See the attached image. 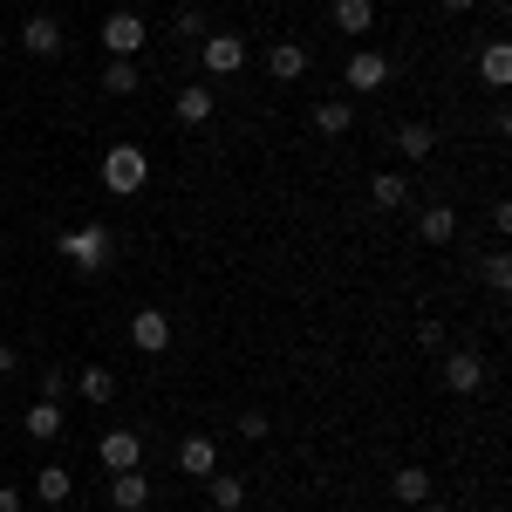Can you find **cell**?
Masks as SVG:
<instances>
[{
    "label": "cell",
    "instance_id": "6da1fadb",
    "mask_svg": "<svg viewBox=\"0 0 512 512\" xmlns=\"http://www.w3.org/2000/svg\"><path fill=\"white\" fill-rule=\"evenodd\" d=\"M144 185H151V151L144 144H110L103 151V192L130 198V192H144Z\"/></svg>",
    "mask_w": 512,
    "mask_h": 512
},
{
    "label": "cell",
    "instance_id": "7a4b0ae2",
    "mask_svg": "<svg viewBox=\"0 0 512 512\" xmlns=\"http://www.w3.org/2000/svg\"><path fill=\"white\" fill-rule=\"evenodd\" d=\"M55 246H62V260H69V267L103 274V267H110V253H117V233H110V226H76V233H62Z\"/></svg>",
    "mask_w": 512,
    "mask_h": 512
},
{
    "label": "cell",
    "instance_id": "3957f363",
    "mask_svg": "<svg viewBox=\"0 0 512 512\" xmlns=\"http://www.w3.org/2000/svg\"><path fill=\"white\" fill-rule=\"evenodd\" d=\"M144 41H151V28H144V14H130V7H117V14L103 21V48H110V62H137Z\"/></svg>",
    "mask_w": 512,
    "mask_h": 512
},
{
    "label": "cell",
    "instance_id": "277c9868",
    "mask_svg": "<svg viewBox=\"0 0 512 512\" xmlns=\"http://www.w3.org/2000/svg\"><path fill=\"white\" fill-rule=\"evenodd\" d=\"M198 62H205V76H233V69H246V35L212 28V35L198 41Z\"/></svg>",
    "mask_w": 512,
    "mask_h": 512
},
{
    "label": "cell",
    "instance_id": "5b68a950",
    "mask_svg": "<svg viewBox=\"0 0 512 512\" xmlns=\"http://www.w3.org/2000/svg\"><path fill=\"white\" fill-rule=\"evenodd\" d=\"M130 349L164 355L171 349V315H164V308H137V315H130Z\"/></svg>",
    "mask_w": 512,
    "mask_h": 512
},
{
    "label": "cell",
    "instance_id": "8992f818",
    "mask_svg": "<svg viewBox=\"0 0 512 512\" xmlns=\"http://www.w3.org/2000/svg\"><path fill=\"white\" fill-rule=\"evenodd\" d=\"M342 82H349L355 96L383 89V82H390V55H376V48H355V55H349V69H342Z\"/></svg>",
    "mask_w": 512,
    "mask_h": 512
},
{
    "label": "cell",
    "instance_id": "52a82bcc",
    "mask_svg": "<svg viewBox=\"0 0 512 512\" xmlns=\"http://www.w3.org/2000/svg\"><path fill=\"white\" fill-rule=\"evenodd\" d=\"M21 48H28L35 62H55V55H62V21H55V14H28V21H21Z\"/></svg>",
    "mask_w": 512,
    "mask_h": 512
},
{
    "label": "cell",
    "instance_id": "ba28073f",
    "mask_svg": "<svg viewBox=\"0 0 512 512\" xmlns=\"http://www.w3.org/2000/svg\"><path fill=\"white\" fill-rule=\"evenodd\" d=\"M96 458H103V472H137V465H144V437L137 431H110Z\"/></svg>",
    "mask_w": 512,
    "mask_h": 512
},
{
    "label": "cell",
    "instance_id": "9c48e42d",
    "mask_svg": "<svg viewBox=\"0 0 512 512\" xmlns=\"http://www.w3.org/2000/svg\"><path fill=\"white\" fill-rule=\"evenodd\" d=\"M444 390H458V396H478V390H485V362H478L472 349L444 355Z\"/></svg>",
    "mask_w": 512,
    "mask_h": 512
},
{
    "label": "cell",
    "instance_id": "30bf717a",
    "mask_svg": "<svg viewBox=\"0 0 512 512\" xmlns=\"http://www.w3.org/2000/svg\"><path fill=\"white\" fill-rule=\"evenodd\" d=\"M178 472H185V478H212V472H219V444H212L205 431H192L185 444H178Z\"/></svg>",
    "mask_w": 512,
    "mask_h": 512
},
{
    "label": "cell",
    "instance_id": "8fae6325",
    "mask_svg": "<svg viewBox=\"0 0 512 512\" xmlns=\"http://www.w3.org/2000/svg\"><path fill=\"white\" fill-rule=\"evenodd\" d=\"M110 506L117 512H144L151 506V478H144V465H137V472H110Z\"/></svg>",
    "mask_w": 512,
    "mask_h": 512
},
{
    "label": "cell",
    "instance_id": "7c38bea8",
    "mask_svg": "<svg viewBox=\"0 0 512 512\" xmlns=\"http://www.w3.org/2000/svg\"><path fill=\"white\" fill-rule=\"evenodd\" d=\"M69 390H76L82 403H117V369L89 362V369H76V376H69Z\"/></svg>",
    "mask_w": 512,
    "mask_h": 512
},
{
    "label": "cell",
    "instance_id": "4fadbf2b",
    "mask_svg": "<svg viewBox=\"0 0 512 512\" xmlns=\"http://www.w3.org/2000/svg\"><path fill=\"white\" fill-rule=\"evenodd\" d=\"M267 76L274 82H301L308 76V48H301V41H274V48H267Z\"/></svg>",
    "mask_w": 512,
    "mask_h": 512
},
{
    "label": "cell",
    "instance_id": "5bb4252c",
    "mask_svg": "<svg viewBox=\"0 0 512 512\" xmlns=\"http://www.w3.org/2000/svg\"><path fill=\"white\" fill-rule=\"evenodd\" d=\"M417 239H424V246H451V239H458V212H451V205H424V212H417Z\"/></svg>",
    "mask_w": 512,
    "mask_h": 512
},
{
    "label": "cell",
    "instance_id": "9a60e30c",
    "mask_svg": "<svg viewBox=\"0 0 512 512\" xmlns=\"http://www.w3.org/2000/svg\"><path fill=\"white\" fill-rule=\"evenodd\" d=\"M369 205H376V212L410 205V178H403V171H376V178H369Z\"/></svg>",
    "mask_w": 512,
    "mask_h": 512
},
{
    "label": "cell",
    "instance_id": "2e32d148",
    "mask_svg": "<svg viewBox=\"0 0 512 512\" xmlns=\"http://www.w3.org/2000/svg\"><path fill=\"white\" fill-rule=\"evenodd\" d=\"M69 492H76L69 465H41V472H35V506H62Z\"/></svg>",
    "mask_w": 512,
    "mask_h": 512
},
{
    "label": "cell",
    "instance_id": "e0dca14e",
    "mask_svg": "<svg viewBox=\"0 0 512 512\" xmlns=\"http://www.w3.org/2000/svg\"><path fill=\"white\" fill-rule=\"evenodd\" d=\"M308 117H315V130H321V137H342V130L355 123V103H342V96H321V103L308 110Z\"/></svg>",
    "mask_w": 512,
    "mask_h": 512
},
{
    "label": "cell",
    "instance_id": "ac0fdd59",
    "mask_svg": "<svg viewBox=\"0 0 512 512\" xmlns=\"http://www.w3.org/2000/svg\"><path fill=\"white\" fill-rule=\"evenodd\" d=\"M390 492H396V506H424V499H431V472H424V465H403V472L390 478Z\"/></svg>",
    "mask_w": 512,
    "mask_h": 512
},
{
    "label": "cell",
    "instance_id": "d6986e66",
    "mask_svg": "<svg viewBox=\"0 0 512 512\" xmlns=\"http://www.w3.org/2000/svg\"><path fill=\"white\" fill-rule=\"evenodd\" d=\"M212 110H219V96H212L205 82H192V89H178V123H212Z\"/></svg>",
    "mask_w": 512,
    "mask_h": 512
},
{
    "label": "cell",
    "instance_id": "ffe728a7",
    "mask_svg": "<svg viewBox=\"0 0 512 512\" xmlns=\"http://www.w3.org/2000/svg\"><path fill=\"white\" fill-rule=\"evenodd\" d=\"M205 499H212L219 512H239V506H246V478H233V472H212V478H205Z\"/></svg>",
    "mask_w": 512,
    "mask_h": 512
},
{
    "label": "cell",
    "instance_id": "44dd1931",
    "mask_svg": "<svg viewBox=\"0 0 512 512\" xmlns=\"http://www.w3.org/2000/svg\"><path fill=\"white\" fill-rule=\"evenodd\" d=\"M396 151H403L410 164H424L437 151V130H431V123H403V130H396Z\"/></svg>",
    "mask_w": 512,
    "mask_h": 512
},
{
    "label": "cell",
    "instance_id": "7402d4cb",
    "mask_svg": "<svg viewBox=\"0 0 512 512\" xmlns=\"http://www.w3.org/2000/svg\"><path fill=\"white\" fill-rule=\"evenodd\" d=\"M335 28L342 35H369L376 28V0H335Z\"/></svg>",
    "mask_w": 512,
    "mask_h": 512
},
{
    "label": "cell",
    "instance_id": "603a6c76",
    "mask_svg": "<svg viewBox=\"0 0 512 512\" xmlns=\"http://www.w3.org/2000/svg\"><path fill=\"white\" fill-rule=\"evenodd\" d=\"M28 437H35V444H55V437H62V410H55L48 396L28 403Z\"/></svg>",
    "mask_w": 512,
    "mask_h": 512
},
{
    "label": "cell",
    "instance_id": "cb8c5ba5",
    "mask_svg": "<svg viewBox=\"0 0 512 512\" xmlns=\"http://www.w3.org/2000/svg\"><path fill=\"white\" fill-rule=\"evenodd\" d=\"M137 89H144V69L137 62H110L103 69V96H137Z\"/></svg>",
    "mask_w": 512,
    "mask_h": 512
},
{
    "label": "cell",
    "instance_id": "d4e9b609",
    "mask_svg": "<svg viewBox=\"0 0 512 512\" xmlns=\"http://www.w3.org/2000/svg\"><path fill=\"white\" fill-rule=\"evenodd\" d=\"M478 76L492 82V89H506V76H512V55H506V48H499V41H492V48L478 55Z\"/></svg>",
    "mask_w": 512,
    "mask_h": 512
},
{
    "label": "cell",
    "instance_id": "484cf974",
    "mask_svg": "<svg viewBox=\"0 0 512 512\" xmlns=\"http://www.w3.org/2000/svg\"><path fill=\"white\" fill-rule=\"evenodd\" d=\"M478 274H485L492 294H506V287H512V253H506V246H499V253H485V267H478Z\"/></svg>",
    "mask_w": 512,
    "mask_h": 512
},
{
    "label": "cell",
    "instance_id": "4316f807",
    "mask_svg": "<svg viewBox=\"0 0 512 512\" xmlns=\"http://www.w3.org/2000/svg\"><path fill=\"white\" fill-rule=\"evenodd\" d=\"M171 35H178V41H205L212 28H205V14H198V7H178V14H171Z\"/></svg>",
    "mask_w": 512,
    "mask_h": 512
},
{
    "label": "cell",
    "instance_id": "83f0119b",
    "mask_svg": "<svg viewBox=\"0 0 512 512\" xmlns=\"http://www.w3.org/2000/svg\"><path fill=\"white\" fill-rule=\"evenodd\" d=\"M233 431H239V437H246V444H260V437L274 431V417H267V410H246V417H239Z\"/></svg>",
    "mask_w": 512,
    "mask_h": 512
},
{
    "label": "cell",
    "instance_id": "f1b7e54d",
    "mask_svg": "<svg viewBox=\"0 0 512 512\" xmlns=\"http://www.w3.org/2000/svg\"><path fill=\"white\" fill-rule=\"evenodd\" d=\"M41 396L62 403V396H69V369H41Z\"/></svg>",
    "mask_w": 512,
    "mask_h": 512
},
{
    "label": "cell",
    "instance_id": "f546056e",
    "mask_svg": "<svg viewBox=\"0 0 512 512\" xmlns=\"http://www.w3.org/2000/svg\"><path fill=\"white\" fill-rule=\"evenodd\" d=\"M417 349H424V355L444 349V321H417Z\"/></svg>",
    "mask_w": 512,
    "mask_h": 512
},
{
    "label": "cell",
    "instance_id": "4dcf8cb0",
    "mask_svg": "<svg viewBox=\"0 0 512 512\" xmlns=\"http://www.w3.org/2000/svg\"><path fill=\"white\" fill-rule=\"evenodd\" d=\"M0 512H28V499H21L14 485H0Z\"/></svg>",
    "mask_w": 512,
    "mask_h": 512
},
{
    "label": "cell",
    "instance_id": "1f68e13d",
    "mask_svg": "<svg viewBox=\"0 0 512 512\" xmlns=\"http://www.w3.org/2000/svg\"><path fill=\"white\" fill-rule=\"evenodd\" d=\"M14 369H21V355H14L7 342H0V376H14Z\"/></svg>",
    "mask_w": 512,
    "mask_h": 512
},
{
    "label": "cell",
    "instance_id": "d6a6232c",
    "mask_svg": "<svg viewBox=\"0 0 512 512\" xmlns=\"http://www.w3.org/2000/svg\"><path fill=\"white\" fill-rule=\"evenodd\" d=\"M437 7H444V14H472V0H437Z\"/></svg>",
    "mask_w": 512,
    "mask_h": 512
},
{
    "label": "cell",
    "instance_id": "836d02e7",
    "mask_svg": "<svg viewBox=\"0 0 512 512\" xmlns=\"http://www.w3.org/2000/svg\"><path fill=\"white\" fill-rule=\"evenodd\" d=\"M35 512H55V506H35Z\"/></svg>",
    "mask_w": 512,
    "mask_h": 512
}]
</instances>
